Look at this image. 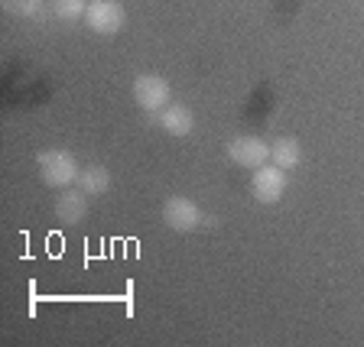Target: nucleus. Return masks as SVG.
I'll list each match as a JSON object with an SVG mask.
<instances>
[{
  "label": "nucleus",
  "instance_id": "3",
  "mask_svg": "<svg viewBox=\"0 0 364 347\" xmlns=\"http://www.w3.org/2000/svg\"><path fill=\"white\" fill-rule=\"evenodd\" d=\"M173 91H169V82L159 75H136L134 78V101L140 111L146 114H159L169 104Z\"/></svg>",
  "mask_w": 364,
  "mask_h": 347
},
{
  "label": "nucleus",
  "instance_id": "11",
  "mask_svg": "<svg viewBox=\"0 0 364 347\" xmlns=\"http://www.w3.org/2000/svg\"><path fill=\"white\" fill-rule=\"evenodd\" d=\"M53 13L65 23H75L88 13V0H53Z\"/></svg>",
  "mask_w": 364,
  "mask_h": 347
},
{
  "label": "nucleus",
  "instance_id": "1",
  "mask_svg": "<svg viewBox=\"0 0 364 347\" xmlns=\"http://www.w3.org/2000/svg\"><path fill=\"white\" fill-rule=\"evenodd\" d=\"M36 169H39V179H43L49 189H68V185L78 182V175H82L78 159L68 150H43L36 156Z\"/></svg>",
  "mask_w": 364,
  "mask_h": 347
},
{
  "label": "nucleus",
  "instance_id": "2",
  "mask_svg": "<svg viewBox=\"0 0 364 347\" xmlns=\"http://www.w3.org/2000/svg\"><path fill=\"white\" fill-rule=\"evenodd\" d=\"M91 33L98 36H114V33L124 30L127 23V10L117 4V0H88V13H85Z\"/></svg>",
  "mask_w": 364,
  "mask_h": 347
},
{
  "label": "nucleus",
  "instance_id": "12",
  "mask_svg": "<svg viewBox=\"0 0 364 347\" xmlns=\"http://www.w3.org/2000/svg\"><path fill=\"white\" fill-rule=\"evenodd\" d=\"M0 4H4V10L14 16H33L43 0H0Z\"/></svg>",
  "mask_w": 364,
  "mask_h": 347
},
{
  "label": "nucleus",
  "instance_id": "7",
  "mask_svg": "<svg viewBox=\"0 0 364 347\" xmlns=\"http://www.w3.org/2000/svg\"><path fill=\"white\" fill-rule=\"evenodd\" d=\"M55 218L62 224H82L85 214H88V202H85V192L82 189H65L53 204Z\"/></svg>",
  "mask_w": 364,
  "mask_h": 347
},
{
  "label": "nucleus",
  "instance_id": "8",
  "mask_svg": "<svg viewBox=\"0 0 364 347\" xmlns=\"http://www.w3.org/2000/svg\"><path fill=\"white\" fill-rule=\"evenodd\" d=\"M156 117H159V127L166 130L169 136H189L192 127H196V117H192V111L186 104H166Z\"/></svg>",
  "mask_w": 364,
  "mask_h": 347
},
{
  "label": "nucleus",
  "instance_id": "4",
  "mask_svg": "<svg viewBox=\"0 0 364 347\" xmlns=\"http://www.w3.org/2000/svg\"><path fill=\"white\" fill-rule=\"evenodd\" d=\"M163 221H166L173 231H179V234H189V231H196L198 224H202V211H198V204L192 202V198L186 195H173L163 202Z\"/></svg>",
  "mask_w": 364,
  "mask_h": 347
},
{
  "label": "nucleus",
  "instance_id": "9",
  "mask_svg": "<svg viewBox=\"0 0 364 347\" xmlns=\"http://www.w3.org/2000/svg\"><path fill=\"white\" fill-rule=\"evenodd\" d=\"M270 159H273V166H280V169H296L303 163L299 140H296V136H280V140L270 146Z\"/></svg>",
  "mask_w": 364,
  "mask_h": 347
},
{
  "label": "nucleus",
  "instance_id": "6",
  "mask_svg": "<svg viewBox=\"0 0 364 347\" xmlns=\"http://www.w3.org/2000/svg\"><path fill=\"white\" fill-rule=\"evenodd\" d=\"M228 156L244 169H260L270 159V143L260 140V136H237V140L228 143Z\"/></svg>",
  "mask_w": 364,
  "mask_h": 347
},
{
  "label": "nucleus",
  "instance_id": "5",
  "mask_svg": "<svg viewBox=\"0 0 364 347\" xmlns=\"http://www.w3.org/2000/svg\"><path fill=\"white\" fill-rule=\"evenodd\" d=\"M250 192L260 204H277L287 192V169L280 166H260L254 169V179H250Z\"/></svg>",
  "mask_w": 364,
  "mask_h": 347
},
{
  "label": "nucleus",
  "instance_id": "10",
  "mask_svg": "<svg viewBox=\"0 0 364 347\" xmlns=\"http://www.w3.org/2000/svg\"><path fill=\"white\" fill-rule=\"evenodd\" d=\"M78 185H82L85 195H105V192L111 189V172H107V166H101V163H91V166L82 169Z\"/></svg>",
  "mask_w": 364,
  "mask_h": 347
}]
</instances>
